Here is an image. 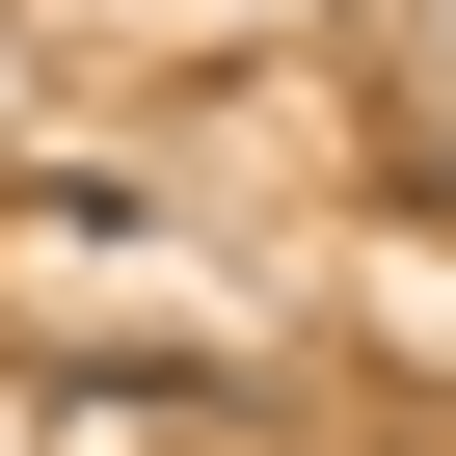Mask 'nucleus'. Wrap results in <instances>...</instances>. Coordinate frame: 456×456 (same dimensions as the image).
<instances>
[]
</instances>
